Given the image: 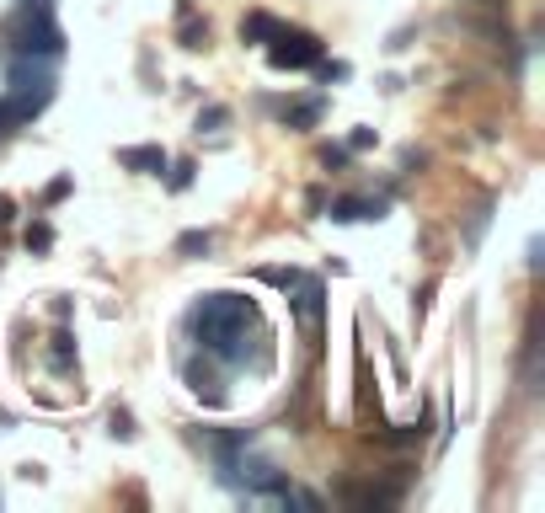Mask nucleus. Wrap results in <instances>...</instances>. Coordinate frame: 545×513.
Segmentation results:
<instances>
[{"label": "nucleus", "instance_id": "nucleus-18", "mask_svg": "<svg viewBox=\"0 0 545 513\" xmlns=\"http://www.w3.org/2000/svg\"><path fill=\"white\" fill-rule=\"evenodd\" d=\"M5 219H11V198H0V225H5Z\"/></svg>", "mask_w": 545, "mask_h": 513}, {"label": "nucleus", "instance_id": "nucleus-5", "mask_svg": "<svg viewBox=\"0 0 545 513\" xmlns=\"http://www.w3.org/2000/svg\"><path fill=\"white\" fill-rule=\"evenodd\" d=\"M289 289H294V300H289V310H294V316H300L305 327H316V321H321V284L300 273V278H294Z\"/></svg>", "mask_w": 545, "mask_h": 513}, {"label": "nucleus", "instance_id": "nucleus-2", "mask_svg": "<svg viewBox=\"0 0 545 513\" xmlns=\"http://www.w3.org/2000/svg\"><path fill=\"white\" fill-rule=\"evenodd\" d=\"M48 102H54V75H48V64L16 54V59H11V91H5V102H0L5 123H32Z\"/></svg>", "mask_w": 545, "mask_h": 513}, {"label": "nucleus", "instance_id": "nucleus-14", "mask_svg": "<svg viewBox=\"0 0 545 513\" xmlns=\"http://www.w3.org/2000/svg\"><path fill=\"white\" fill-rule=\"evenodd\" d=\"M219 123H230V107H209V112H198V134H203V128H219Z\"/></svg>", "mask_w": 545, "mask_h": 513}, {"label": "nucleus", "instance_id": "nucleus-12", "mask_svg": "<svg viewBox=\"0 0 545 513\" xmlns=\"http://www.w3.org/2000/svg\"><path fill=\"white\" fill-rule=\"evenodd\" d=\"M321 118V96H310V102H300L294 112H289V128H310Z\"/></svg>", "mask_w": 545, "mask_h": 513}, {"label": "nucleus", "instance_id": "nucleus-9", "mask_svg": "<svg viewBox=\"0 0 545 513\" xmlns=\"http://www.w3.org/2000/svg\"><path fill=\"white\" fill-rule=\"evenodd\" d=\"M278 32H284V21L268 16V11H252V16L241 21V37H246V43H273Z\"/></svg>", "mask_w": 545, "mask_h": 513}, {"label": "nucleus", "instance_id": "nucleus-17", "mask_svg": "<svg viewBox=\"0 0 545 513\" xmlns=\"http://www.w3.org/2000/svg\"><path fill=\"white\" fill-rule=\"evenodd\" d=\"M112 434H118V439H134V423H128V412H112Z\"/></svg>", "mask_w": 545, "mask_h": 513}, {"label": "nucleus", "instance_id": "nucleus-1", "mask_svg": "<svg viewBox=\"0 0 545 513\" xmlns=\"http://www.w3.org/2000/svg\"><path fill=\"white\" fill-rule=\"evenodd\" d=\"M257 327V305L246 300V294H203L193 310H187V332H193V343L203 348V353H214L219 364H230V369H246L252 364V343H246V332Z\"/></svg>", "mask_w": 545, "mask_h": 513}, {"label": "nucleus", "instance_id": "nucleus-8", "mask_svg": "<svg viewBox=\"0 0 545 513\" xmlns=\"http://www.w3.org/2000/svg\"><path fill=\"white\" fill-rule=\"evenodd\" d=\"M385 214V203H375V198H337L332 203V219L337 225H353V219H380Z\"/></svg>", "mask_w": 545, "mask_h": 513}, {"label": "nucleus", "instance_id": "nucleus-16", "mask_svg": "<svg viewBox=\"0 0 545 513\" xmlns=\"http://www.w3.org/2000/svg\"><path fill=\"white\" fill-rule=\"evenodd\" d=\"M187 182H193V161H182V166H177V171H171V187H177V193H182V187H187Z\"/></svg>", "mask_w": 545, "mask_h": 513}, {"label": "nucleus", "instance_id": "nucleus-3", "mask_svg": "<svg viewBox=\"0 0 545 513\" xmlns=\"http://www.w3.org/2000/svg\"><path fill=\"white\" fill-rule=\"evenodd\" d=\"M11 43H16V54H27V59H59V54H64V32L48 21V5H37V16H21V21L11 27Z\"/></svg>", "mask_w": 545, "mask_h": 513}, {"label": "nucleus", "instance_id": "nucleus-7", "mask_svg": "<svg viewBox=\"0 0 545 513\" xmlns=\"http://www.w3.org/2000/svg\"><path fill=\"white\" fill-rule=\"evenodd\" d=\"M187 385H193V396H198V401H209V407H219V401H225V391H219V375H214L209 364H198V359L187 364Z\"/></svg>", "mask_w": 545, "mask_h": 513}, {"label": "nucleus", "instance_id": "nucleus-13", "mask_svg": "<svg viewBox=\"0 0 545 513\" xmlns=\"http://www.w3.org/2000/svg\"><path fill=\"white\" fill-rule=\"evenodd\" d=\"M27 246H32V252H48V246H54V230H48V225L37 219V225L27 230Z\"/></svg>", "mask_w": 545, "mask_h": 513}, {"label": "nucleus", "instance_id": "nucleus-10", "mask_svg": "<svg viewBox=\"0 0 545 513\" xmlns=\"http://www.w3.org/2000/svg\"><path fill=\"white\" fill-rule=\"evenodd\" d=\"M177 37H182V48H203V43H209V21H198L193 11H182V27H177Z\"/></svg>", "mask_w": 545, "mask_h": 513}, {"label": "nucleus", "instance_id": "nucleus-19", "mask_svg": "<svg viewBox=\"0 0 545 513\" xmlns=\"http://www.w3.org/2000/svg\"><path fill=\"white\" fill-rule=\"evenodd\" d=\"M37 5H48V0H37Z\"/></svg>", "mask_w": 545, "mask_h": 513}, {"label": "nucleus", "instance_id": "nucleus-11", "mask_svg": "<svg viewBox=\"0 0 545 513\" xmlns=\"http://www.w3.org/2000/svg\"><path fill=\"white\" fill-rule=\"evenodd\" d=\"M209 246H214L209 230H187V236H177V252H182V257H209Z\"/></svg>", "mask_w": 545, "mask_h": 513}, {"label": "nucleus", "instance_id": "nucleus-4", "mask_svg": "<svg viewBox=\"0 0 545 513\" xmlns=\"http://www.w3.org/2000/svg\"><path fill=\"white\" fill-rule=\"evenodd\" d=\"M268 64L273 70H316L321 64V43L310 37V32H278L273 43H268Z\"/></svg>", "mask_w": 545, "mask_h": 513}, {"label": "nucleus", "instance_id": "nucleus-6", "mask_svg": "<svg viewBox=\"0 0 545 513\" xmlns=\"http://www.w3.org/2000/svg\"><path fill=\"white\" fill-rule=\"evenodd\" d=\"M118 161H123L128 171H145V177H161V171H166V150H161V145H128Z\"/></svg>", "mask_w": 545, "mask_h": 513}, {"label": "nucleus", "instance_id": "nucleus-15", "mask_svg": "<svg viewBox=\"0 0 545 513\" xmlns=\"http://www.w3.org/2000/svg\"><path fill=\"white\" fill-rule=\"evenodd\" d=\"M353 161V150H343V145H321V166H348Z\"/></svg>", "mask_w": 545, "mask_h": 513}]
</instances>
